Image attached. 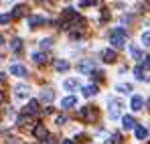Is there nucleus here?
<instances>
[{"mask_svg":"<svg viewBox=\"0 0 150 144\" xmlns=\"http://www.w3.org/2000/svg\"><path fill=\"white\" fill-rule=\"evenodd\" d=\"M47 144H57V138L55 136H47Z\"/></svg>","mask_w":150,"mask_h":144,"instance_id":"obj_32","label":"nucleus"},{"mask_svg":"<svg viewBox=\"0 0 150 144\" xmlns=\"http://www.w3.org/2000/svg\"><path fill=\"white\" fill-rule=\"evenodd\" d=\"M2 79H4V75H2V73H0V81H2Z\"/></svg>","mask_w":150,"mask_h":144,"instance_id":"obj_36","label":"nucleus"},{"mask_svg":"<svg viewBox=\"0 0 150 144\" xmlns=\"http://www.w3.org/2000/svg\"><path fill=\"white\" fill-rule=\"evenodd\" d=\"M26 12V6L25 4H18V6H14V12H10V16L12 18H18V16H23Z\"/></svg>","mask_w":150,"mask_h":144,"instance_id":"obj_16","label":"nucleus"},{"mask_svg":"<svg viewBox=\"0 0 150 144\" xmlns=\"http://www.w3.org/2000/svg\"><path fill=\"white\" fill-rule=\"evenodd\" d=\"M26 114H37V112H39V101H37V99H30V101H28V104H26Z\"/></svg>","mask_w":150,"mask_h":144,"instance_id":"obj_15","label":"nucleus"},{"mask_svg":"<svg viewBox=\"0 0 150 144\" xmlns=\"http://www.w3.org/2000/svg\"><path fill=\"white\" fill-rule=\"evenodd\" d=\"M55 67H57L59 71H67V69H69V63H67V61H55Z\"/></svg>","mask_w":150,"mask_h":144,"instance_id":"obj_23","label":"nucleus"},{"mask_svg":"<svg viewBox=\"0 0 150 144\" xmlns=\"http://www.w3.org/2000/svg\"><path fill=\"white\" fill-rule=\"evenodd\" d=\"M75 106H77V97L75 96H69V97H65V99L61 101V108H65V110H71Z\"/></svg>","mask_w":150,"mask_h":144,"instance_id":"obj_8","label":"nucleus"},{"mask_svg":"<svg viewBox=\"0 0 150 144\" xmlns=\"http://www.w3.org/2000/svg\"><path fill=\"white\" fill-rule=\"evenodd\" d=\"M33 59H35V63L41 65V63H47V61H49V55H47V53H35Z\"/></svg>","mask_w":150,"mask_h":144,"instance_id":"obj_19","label":"nucleus"},{"mask_svg":"<svg viewBox=\"0 0 150 144\" xmlns=\"http://www.w3.org/2000/svg\"><path fill=\"white\" fill-rule=\"evenodd\" d=\"M77 116H79V120H93V116H96V112H93V108H91V106H85V108H81V110H79V114H77Z\"/></svg>","mask_w":150,"mask_h":144,"instance_id":"obj_4","label":"nucleus"},{"mask_svg":"<svg viewBox=\"0 0 150 144\" xmlns=\"http://www.w3.org/2000/svg\"><path fill=\"white\" fill-rule=\"evenodd\" d=\"M55 99V92L51 89V87H45L43 92H41V101H45V104H51Z\"/></svg>","mask_w":150,"mask_h":144,"instance_id":"obj_7","label":"nucleus"},{"mask_svg":"<svg viewBox=\"0 0 150 144\" xmlns=\"http://www.w3.org/2000/svg\"><path fill=\"white\" fill-rule=\"evenodd\" d=\"M65 122H67V116H59V118H57V124H59V126L65 124Z\"/></svg>","mask_w":150,"mask_h":144,"instance_id":"obj_30","label":"nucleus"},{"mask_svg":"<svg viewBox=\"0 0 150 144\" xmlns=\"http://www.w3.org/2000/svg\"><path fill=\"white\" fill-rule=\"evenodd\" d=\"M30 116H21V118H18V124H21V126H26V124H30Z\"/></svg>","mask_w":150,"mask_h":144,"instance_id":"obj_26","label":"nucleus"},{"mask_svg":"<svg viewBox=\"0 0 150 144\" xmlns=\"http://www.w3.org/2000/svg\"><path fill=\"white\" fill-rule=\"evenodd\" d=\"M63 144H75L73 140H63Z\"/></svg>","mask_w":150,"mask_h":144,"instance_id":"obj_33","label":"nucleus"},{"mask_svg":"<svg viewBox=\"0 0 150 144\" xmlns=\"http://www.w3.org/2000/svg\"><path fill=\"white\" fill-rule=\"evenodd\" d=\"M112 144H122V134L120 132H114L112 134Z\"/></svg>","mask_w":150,"mask_h":144,"instance_id":"obj_24","label":"nucleus"},{"mask_svg":"<svg viewBox=\"0 0 150 144\" xmlns=\"http://www.w3.org/2000/svg\"><path fill=\"white\" fill-rule=\"evenodd\" d=\"M101 59H103L105 63H114V61L118 59V53H116L114 49H103V51H101Z\"/></svg>","mask_w":150,"mask_h":144,"instance_id":"obj_5","label":"nucleus"},{"mask_svg":"<svg viewBox=\"0 0 150 144\" xmlns=\"http://www.w3.org/2000/svg\"><path fill=\"white\" fill-rule=\"evenodd\" d=\"M14 92H16V96H18V97H28V85L18 83V85L14 87Z\"/></svg>","mask_w":150,"mask_h":144,"instance_id":"obj_14","label":"nucleus"},{"mask_svg":"<svg viewBox=\"0 0 150 144\" xmlns=\"http://www.w3.org/2000/svg\"><path fill=\"white\" fill-rule=\"evenodd\" d=\"M142 106H144L142 96H134V97H132V110H134V112H140V110H142Z\"/></svg>","mask_w":150,"mask_h":144,"instance_id":"obj_11","label":"nucleus"},{"mask_svg":"<svg viewBox=\"0 0 150 144\" xmlns=\"http://www.w3.org/2000/svg\"><path fill=\"white\" fill-rule=\"evenodd\" d=\"M12 21V16L10 14H0V24H8Z\"/></svg>","mask_w":150,"mask_h":144,"instance_id":"obj_25","label":"nucleus"},{"mask_svg":"<svg viewBox=\"0 0 150 144\" xmlns=\"http://www.w3.org/2000/svg\"><path fill=\"white\" fill-rule=\"evenodd\" d=\"M33 134H35V138H39V140H45V138L49 136V132H47L45 124H37V126H35V130H33Z\"/></svg>","mask_w":150,"mask_h":144,"instance_id":"obj_6","label":"nucleus"},{"mask_svg":"<svg viewBox=\"0 0 150 144\" xmlns=\"http://www.w3.org/2000/svg\"><path fill=\"white\" fill-rule=\"evenodd\" d=\"M93 67H96L93 59H83V61H81V63L77 65L79 73H83V75H89V73H93Z\"/></svg>","mask_w":150,"mask_h":144,"instance_id":"obj_3","label":"nucleus"},{"mask_svg":"<svg viewBox=\"0 0 150 144\" xmlns=\"http://www.w3.org/2000/svg\"><path fill=\"white\" fill-rule=\"evenodd\" d=\"M96 2H98V0H83L81 6H89V4H96Z\"/></svg>","mask_w":150,"mask_h":144,"instance_id":"obj_31","label":"nucleus"},{"mask_svg":"<svg viewBox=\"0 0 150 144\" xmlns=\"http://www.w3.org/2000/svg\"><path fill=\"white\" fill-rule=\"evenodd\" d=\"M130 53H132V57L136 59V61H142L144 57H142V51L136 47V45H130Z\"/></svg>","mask_w":150,"mask_h":144,"instance_id":"obj_20","label":"nucleus"},{"mask_svg":"<svg viewBox=\"0 0 150 144\" xmlns=\"http://www.w3.org/2000/svg\"><path fill=\"white\" fill-rule=\"evenodd\" d=\"M122 128H124V130H132V128H136V120H134L132 116H124V118H122Z\"/></svg>","mask_w":150,"mask_h":144,"instance_id":"obj_10","label":"nucleus"},{"mask_svg":"<svg viewBox=\"0 0 150 144\" xmlns=\"http://www.w3.org/2000/svg\"><path fill=\"white\" fill-rule=\"evenodd\" d=\"M45 16H28V26H33V28H37L39 24H45Z\"/></svg>","mask_w":150,"mask_h":144,"instance_id":"obj_13","label":"nucleus"},{"mask_svg":"<svg viewBox=\"0 0 150 144\" xmlns=\"http://www.w3.org/2000/svg\"><path fill=\"white\" fill-rule=\"evenodd\" d=\"M10 49H12L14 53L21 51V49H23V41H21V39H12V41H10Z\"/></svg>","mask_w":150,"mask_h":144,"instance_id":"obj_22","label":"nucleus"},{"mask_svg":"<svg viewBox=\"0 0 150 144\" xmlns=\"http://www.w3.org/2000/svg\"><path fill=\"white\" fill-rule=\"evenodd\" d=\"M110 43H112V45H114L116 49L126 47V43H128V35H126V28H122V26L114 28V31L110 33Z\"/></svg>","mask_w":150,"mask_h":144,"instance_id":"obj_1","label":"nucleus"},{"mask_svg":"<svg viewBox=\"0 0 150 144\" xmlns=\"http://www.w3.org/2000/svg\"><path fill=\"white\" fill-rule=\"evenodd\" d=\"M2 101H4V94L0 92V104H2Z\"/></svg>","mask_w":150,"mask_h":144,"instance_id":"obj_34","label":"nucleus"},{"mask_svg":"<svg viewBox=\"0 0 150 144\" xmlns=\"http://www.w3.org/2000/svg\"><path fill=\"white\" fill-rule=\"evenodd\" d=\"M4 2H10V0H4Z\"/></svg>","mask_w":150,"mask_h":144,"instance_id":"obj_37","label":"nucleus"},{"mask_svg":"<svg viewBox=\"0 0 150 144\" xmlns=\"http://www.w3.org/2000/svg\"><path fill=\"white\" fill-rule=\"evenodd\" d=\"M51 45H53V41H51V39H43V41H41V47H43V49H49Z\"/></svg>","mask_w":150,"mask_h":144,"instance_id":"obj_28","label":"nucleus"},{"mask_svg":"<svg viewBox=\"0 0 150 144\" xmlns=\"http://www.w3.org/2000/svg\"><path fill=\"white\" fill-rule=\"evenodd\" d=\"M10 73L16 77H25L26 75V67L25 65H10Z\"/></svg>","mask_w":150,"mask_h":144,"instance_id":"obj_9","label":"nucleus"},{"mask_svg":"<svg viewBox=\"0 0 150 144\" xmlns=\"http://www.w3.org/2000/svg\"><path fill=\"white\" fill-rule=\"evenodd\" d=\"M134 132H136V138H138V140H146V138H148V130H146L144 126H136Z\"/></svg>","mask_w":150,"mask_h":144,"instance_id":"obj_12","label":"nucleus"},{"mask_svg":"<svg viewBox=\"0 0 150 144\" xmlns=\"http://www.w3.org/2000/svg\"><path fill=\"white\" fill-rule=\"evenodd\" d=\"M63 87H65L67 92H73V89L79 87V81H77V79H67V81L63 83Z\"/></svg>","mask_w":150,"mask_h":144,"instance_id":"obj_18","label":"nucleus"},{"mask_svg":"<svg viewBox=\"0 0 150 144\" xmlns=\"http://www.w3.org/2000/svg\"><path fill=\"white\" fill-rule=\"evenodd\" d=\"M91 77H96L98 81H101V79H103V73H101V71H96V73H91Z\"/></svg>","mask_w":150,"mask_h":144,"instance_id":"obj_29","label":"nucleus"},{"mask_svg":"<svg viewBox=\"0 0 150 144\" xmlns=\"http://www.w3.org/2000/svg\"><path fill=\"white\" fill-rule=\"evenodd\" d=\"M96 94H98V85L91 83V85H85L83 87V96L85 97H91V96H96Z\"/></svg>","mask_w":150,"mask_h":144,"instance_id":"obj_17","label":"nucleus"},{"mask_svg":"<svg viewBox=\"0 0 150 144\" xmlns=\"http://www.w3.org/2000/svg\"><path fill=\"white\" fill-rule=\"evenodd\" d=\"M2 43H4V37H2V35H0V45H2Z\"/></svg>","mask_w":150,"mask_h":144,"instance_id":"obj_35","label":"nucleus"},{"mask_svg":"<svg viewBox=\"0 0 150 144\" xmlns=\"http://www.w3.org/2000/svg\"><path fill=\"white\" fill-rule=\"evenodd\" d=\"M148 41H150V33H148V31H144V35H142V45L148 47Z\"/></svg>","mask_w":150,"mask_h":144,"instance_id":"obj_27","label":"nucleus"},{"mask_svg":"<svg viewBox=\"0 0 150 144\" xmlns=\"http://www.w3.org/2000/svg\"><path fill=\"white\" fill-rule=\"evenodd\" d=\"M120 114H122V101L120 99H112L110 101V118L116 120V118H120Z\"/></svg>","mask_w":150,"mask_h":144,"instance_id":"obj_2","label":"nucleus"},{"mask_svg":"<svg viewBox=\"0 0 150 144\" xmlns=\"http://www.w3.org/2000/svg\"><path fill=\"white\" fill-rule=\"evenodd\" d=\"M116 89H118L120 94H130V92H132V85H130V83H120V85H116Z\"/></svg>","mask_w":150,"mask_h":144,"instance_id":"obj_21","label":"nucleus"}]
</instances>
